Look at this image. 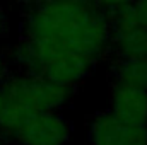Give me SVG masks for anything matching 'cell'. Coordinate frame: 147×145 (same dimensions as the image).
I'll list each match as a JSON object with an SVG mask.
<instances>
[{
    "label": "cell",
    "mask_w": 147,
    "mask_h": 145,
    "mask_svg": "<svg viewBox=\"0 0 147 145\" xmlns=\"http://www.w3.org/2000/svg\"><path fill=\"white\" fill-rule=\"evenodd\" d=\"M130 9L135 21L147 28V0H134L130 3Z\"/></svg>",
    "instance_id": "9c48e42d"
},
{
    "label": "cell",
    "mask_w": 147,
    "mask_h": 145,
    "mask_svg": "<svg viewBox=\"0 0 147 145\" xmlns=\"http://www.w3.org/2000/svg\"><path fill=\"white\" fill-rule=\"evenodd\" d=\"M0 145H7V144H5V142H3V140H0Z\"/></svg>",
    "instance_id": "9a60e30c"
},
{
    "label": "cell",
    "mask_w": 147,
    "mask_h": 145,
    "mask_svg": "<svg viewBox=\"0 0 147 145\" xmlns=\"http://www.w3.org/2000/svg\"><path fill=\"white\" fill-rule=\"evenodd\" d=\"M14 2H17V3H21V5H24V7H34V5H41V3H50V2H58V0H14Z\"/></svg>",
    "instance_id": "4fadbf2b"
},
{
    "label": "cell",
    "mask_w": 147,
    "mask_h": 145,
    "mask_svg": "<svg viewBox=\"0 0 147 145\" xmlns=\"http://www.w3.org/2000/svg\"><path fill=\"white\" fill-rule=\"evenodd\" d=\"M98 9H101L103 12H106V14H111V12H115L116 9H120V7H123V5H127V3H130V2H134V0H91Z\"/></svg>",
    "instance_id": "30bf717a"
},
{
    "label": "cell",
    "mask_w": 147,
    "mask_h": 145,
    "mask_svg": "<svg viewBox=\"0 0 147 145\" xmlns=\"http://www.w3.org/2000/svg\"><path fill=\"white\" fill-rule=\"evenodd\" d=\"M86 135L89 145H147V125L121 121L108 109L89 118Z\"/></svg>",
    "instance_id": "5b68a950"
},
{
    "label": "cell",
    "mask_w": 147,
    "mask_h": 145,
    "mask_svg": "<svg viewBox=\"0 0 147 145\" xmlns=\"http://www.w3.org/2000/svg\"><path fill=\"white\" fill-rule=\"evenodd\" d=\"M5 101L16 103L31 113L62 111L74 99L75 87L51 82L45 77L24 72L9 73L0 84Z\"/></svg>",
    "instance_id": "3957f363"
},
{
    "label": "cell",
    "mask_w": 147,
    "mask_h": 145,
    "mask_svg": "<svg viewBox=\"0 0 147 145\" xmlns=\"http://www.w3.org/2000/svg\"><path fill=\"white\" fill-rule=\"evenodd\" d=\"M9 70H10V67H9V60H7V55L0 50V84L3 82V79L9 75Z\"/></svg>",
    "instance_id": "8fae6325"
},
{
    "label": "cell",
    "mask_w": 147,
    "mask_h": 145,
    "mask_svg": "<svg viewBox=\"0 0 147 145\" xmlns=\"http://www.w3.org/2000/svg\"><path fill=\"white\" fill-rule=\"evenodd\" d=\"M72 137V123L62 111H39L17 133L16 145H65Z\"/></svg>",
    "instance_id": "8992f818"
},
{
    "label": "cell",
    "mask_w": 147,
    "mask_h": 145,
    "mask_svg": "<svg viewBox=\"0 0 147 145\" xmlns=\"http://www.w3.org/2000/svg\"><path fill=\"white\" fill-rule=\"evenodd\" d=\"M5 34H7V15L0 5V41L5 38Z\"/></svg>",
    "instance_id": "7c38bea8"
},
{
    "label": "cell",
    "mask_w": 147,
    "mask_h": 145,
    "mask_svg": "<svg viewBox=\"0 0 147 145\" xmlns=\"http://www.w3.org/2000/svg\"><path fill=\"white\" fill-rule=\"evenodd\" d=\"M7 60L16 72L39 75L69 87L82 84L94 68L91 62L74 51L26 36L10 46Z\"/></svg>",
    "instance_id": "7a4b0ae2"
},
{
    "label": "cell",
    "mask_w": 147,
    "mask_h": 145,
    "mask_svg": "<svg viewBox=\"0 0 147 145\" xmlns=\"http://www.w3.org/2000/svg\"><path fill=\"white\" fill-rule=\"evenodd\" d=\"M3 106H5V94H3V89L0 85V111L3 109Z\"/></svg>",
    "instance_id": "5bb4252c"
},
{
    "label": "cell",
    "mask_w": 147,
    "mask_h": 145,
    "mask_svg": "<svg viewBox=\"0 0 147 145\" xmlns=\"http://www.w3.org/2000/svg\"><path fill=\"white\" fill-rule=\"evenodd\" d=\"M22 36L45 41L99 63L110 55V17L91 0H58L29 7Z\"/></svg>",
    "instance_id": "6da1fadb"
},
{
    "label": "cell",
    "mask_w": 147,
    "mask_h": 145,
    "mask_svg": "<svg viewBox=\"0 0 147 145\" xmlns=\"http://www.w3.org/2000/svg\"><path fill=\"white\" fill-rule=\"evenodd\" d=\"M110 111L121 121L147 125V91L113 84L110 91Z\"/></svg>",
    "instance_id": "52a82bcc"
},
{
    "label": "cell",
    "mask_w": 147,
    "mask_h": 145,
    "mask_svg": "<svg viewBox=\"0 0 147 145\" xmlns=\"http://www.w3.org/2000/svg\"><path fill=\"white\" fill-rule=\"evenodd\" d=\"M113 84L130 85L147 91V56L116 58L110 68Z\"/></svg>",
    "instance_id": "ba28073f"
},
{
    "label": "cell",
    "mask_w": 147,
    "mask_h": 145,
    "mask_svg": "<svg viewBox=\"0 0 147 145\" xmlns=\"http://www.w3.org/2000/svg\"><path fill=\"white\" fill-rule=\"evenodd\" d=\"M130 3L108 14L110 55H115L116 58L147 56V28L135 21Z\"/></svg>",
    "instance_id": "277c9868"
}]
</instances>
